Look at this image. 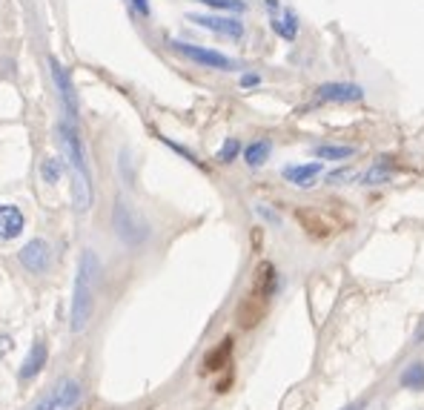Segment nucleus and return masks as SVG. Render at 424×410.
<instances>
[{
	"label": "nucleus",
	"instance_id": "nucleus-19",
	"mask_svg": "<svg viewBox=\"0 0 424 410\" xmlns=\"http://www.w3.org/2000/svg\"><path fill=\"white\" fill-rule=\"evenodd\" d=\"M66 175V161L58 158V155H44L41 158V181L46 186H58Z\"/></svg>",
	"mask_w": 424,
	"mask_h": 410
},
{
	"label": "nucleus",
	"instance_id": "nucleus-6",
	"mask_svg": "<svg viewBox=\"0 0 424 410\" xmlns=\"http://www.w3.org/2000/svg\"><path fill=\"white\" fill-rule=\"evenodd\" d=\"M18 264L29 276H46L52 270V244L46 239H29L18 250Z\"/></svg>",
	"mask_w": 424,
	"mask_h": 410
},
{
	"label": "nucleus",
	"instance_id": "nucleus-30",
	"mask_svg": "<svg viewBox=\"0 0 424 410\" xmlns=\"http://www.w3.org/2000/svg\"><path fill=\"white\" fill-rule=\"evenodd\" d=\"M256 213H258V216H261V219H267V221H270V224H278V216H276V213H270V210H267V204H256Z\"/></svg>",
	"mask_w": 424,
	"mask_h": 410
},
{
	"label": "nucleus",
	"instance_id": "nucleus-27",
	"mask_svg": "<svg viewBox=\"0 0 424 410\" xmlns=\"http://www.w3.org/2000/svg\"><path fill=\"white\" fill-rule=\"evenodd\" d=\"M126 6H129V9H132V15H135V18H141V21L152 18V4H149V0H126Z\"/></svg>",
	"mask_w": 424,
	"mask_h": 410
},
{
	"label": "nucleus",
	"instance_id": "nucleus-16",
	"mask_svg": "<svg viewBox=\"0 0 424 410\" xmlns=\"http://www.w3.org/2000/svg\"><path fill=\"white\" fill-rule=\"evenodd\" d=\"M270 29L281 38V41H287V44H296L298 41V32H301V24H298V15L293 12V9H281V12H276V15H270Z\"/></svg>",
	"mask_w": 424,
	"mask_h": 410
},
{
	"label": "nucleus",
	"instance_id": "nucleus-11",
	"mask_svg": "<svg viewBox=\"0 0 424 410\" xmlns=\"http://www.w3.org/2000/svg\"><path fill=\"white\" fill-rule=\"evenodd\" d=\"M26 230V213L18 204H0V244L18 241Z\"/></svg>",
	"mask_w": 424,
	"mask_h": 410
},
{
	"label": "nucleus",
	"instance_id": "nucleus-23",
	"mask_svg": "<svg viewBox=\"0 0 424 410\" xmlns=\"http://www.w3.org/2000/svg\"><path fill=\"white\" fill-rule=\"evenodd\" d=\"M398 384L404 390H424V361H410L398 376Z\"/></svg>",
	"mask_w": 424,
	"mask_h": 410
},
{
	"label": "nucleus",
	"instance_id": "nucleus-18",
	"mask_svg": "<svg viewBox=\"0 0 424 410\" xmlns=\"http://www.w3.org/2000/svg\"><path fill=\"white\" fill-rule=\"evenodd\" d=\"M270 155H273V141L270 138H256V141L244 144V149H241V158H244V164L250 169H261L270 161Z\"/></svg>",
	"mask_w": 424,
	"mask_h": 410
},
{
	"label": "nucleus",
	"instance_id": "nucleus-28",
	"mask_svg": "<svg viewBox=\"0 0 424 410\" xmlns=\"http://www.w3.org/2000/svg\"><path fill=\"white\" fill-rule=\"evenodd\" d=\"M12 350H15V339L9 333H0V359H9Z\"/></svg>",
	"mask_w": 424,
	"mask_h": 410
},
{
	"label": "nucleus",
	"instance_id": "nucleus-3",
	"mask_svg": "<svg viewBox=\"0 0 424 410\" xmlns=\"http://www.w3.org/2000/svg\"><path fill=\"white\" fill-rule=\"evenodd\" d=\"M166 46H169L178 58L189 61V64H195V66H201V69H216V72H233V69H238V64H236L230 55L218 52V49L198 46V44H186V41H175V38H169Z\"/></svg>",
	"mask_w": 424,
	"mask_h": 410
},
{
	"label": "nucleus",
	"instance_id": "nucleus-14",
	"mask_svg": "<svg viewBox=\"0 0 424 410\" xmlns=\"http://www.w3.org/2000/svg\"><path fill=\"white\" fill-rule=\"evenodd\" d=\"M278 287H281V279H278V270L270 264V261H261L258 267H256V276H253V287H250V293H256V296H261V299H273L276 293H278Z\"/></svg>",
	"mask_w": 424,
	"mask_h": 410
},
{
	"label": "nucleus",
	"instance_id": "nucleus-12",
	"mask_svg": "<svg viewBox=\"0 0 424 410\" xmlns=\"http://www.w3.org/2000/svg\"><path fill=\"white\" fill-rule=\"evenodd\" d=\"M324 175V161H307V164H287L281 166V178L298 189H310Z\"/></svg>",
	"mask_w": 424,
	"mask_h": 410
},
{
	"label": "nucleus",
	"instance_id": "nucleus-1",
	"mask_svg": "<svg viewBox=\"0 0 424 410\" xmlns=\"http://www.w3.org/2000/svg\"><path fill=\"white\" fill-rule=\"evenodd\" d=\"M95 284H98V256L95 250H81L78 273L72 284V301H69V330L84 333L95 316Z\"/></svg>",
	"mask_w": 424,
	"mask_h": 410
},
{
	"label": "nucleus",
	"instance_id": "nucleus-5",
	"mask_svg": "<svg viewBox=\"0 0 424 410\" xmlns=\"http://www.w3.org/2000/svg\"><path fill=\"white\" fill-rule=\"evenodd\" d=\"M58 144L64 149V158L69 161V172H84L89 175V161H86V146H84V138H81V129L75 121L69 118H61L58 121Z\"/></svg>",
	"mask_w": 424,
	"mask_h": 410
},
{
	"label": "nucleus",
	"instance_id": "nucleus-25",
	"mask_svg": "<svg viewBox=\"0 0 424 410\" xmlns=\"http://www.w3.org/2000/svg\"><path fill=\"white\" fill-rule=\"evenodd\" d=\"M350 181H358V172L353 166H338V169L327 172V184L330 186H341V184H350Z\"/></svg>",
	"mask_w": 424,
	"mask_h": 410
},
{
	"label": "nucleus",
	"instance_id": "nucleus-31",
	"mask_svg": "<svg viewBox=\"0 0 424 410\" xmlns=\"http://www.w3.org/2000/svg\"><path fill=\"white\" fill-rule=\"evenodd\" d=\"M264 6H267V12L270 15H276V12H281L284 6H281V0H264Z\"/></svg>",
	"mask_w": 424,
	"mask_h": 410
},
{
	"label": "nucleus",
	"instance_id": "nucleus-7",
	"mask_svg": "<svg viewBox=\"0 0 424 410\" xmlns=\"http://www.w3.org/2000/svg\"><path fill=\"white\" fill-rule=\"evenodd\" d=\"M189 24H195L198 29H206L212 35H218V38H230V41H241L247 35V26L236 15H218V12H212V15H189Z\"/></svg>",
	"mask_w": 424,
	"mask_h": 410
},
{
	"label": "nucleus",
	"instance_id": "nucleus-8",
	"mask_svg": "<svg viewBox=\"0 0 424 410\" xmlns=\"http://www.w3.org/2000/svg\"><path fill=\"white\" fill-rule=\"evenodd\" d=\"M49 75H52V84L58 89V98H61V106H64V118L78 124V92H75V84L69 78V69L58 58H49Z\"/></svg>",
	"mask_w": 424,
	"mask_h": 410
},
{
	"label": "nucleus",
	"instance_id": "nucleus-13",
	"mask_svg": "<svg viewBox=\"0 0 424 410\" xmlns=\"http://www.w3.org/2000/svg\"><path fill=\"white\" fill-rule=\"evenodd\" d=\"M69 195H72V207L75 213H86L95 201V192H92V175H84V172H69Z\"/></svg>",
	"mask_w": 424,
	"mask_h": 410
},
{
	"label": "nucleus",
	"instance_id": "nucleus-26",
	"mask_svg": "<svg viewBox=\"0 0 424 410\" xmlns=\"http://www.w3.org/2000/svg\"><path fill=\"white\" fill-rule=\"evenodd\" d=\"M161 141H163V144H166V146H169L172 152H178L181 158H186L189 164H195V166H203V161H201V158H198V155H195L192 149H186V146H181V144H175L172 138H163V135H161Z\"/></svg>",
	"mask_w": 424,
	"mask_h": 410
},
{
	"label": "nucleus",
	"instance_id": "nucleus-17",
	"mask_svg": "<svg viewBox=\"0 0 424 410\" xmlns=\"http://www.w3.org/2000/svg\"><path fill=\"white\" fill-rule=\"evenodd\" d=\"M230 361H233V339H224L221 344H216L206 356H203V361H201V373L206 376V373H221V370H227L230 367Z\"/></svg>",
	"mask_w": 424,
	"mask_h": 410
},
{
	"label": "nucleus",
	"instance_id": "nucleus-4",
	"mask_svg": "<svg viewBox=\"0 0 424 410\" xmlns=\"http://www.w3.org/2000/svg\"><path fill=\"white\" fill-rule=\"evenodd\" d=\"M84 401V387L78 379H58L29 410H78Z\"/></svg>",
	"mask_w": 424,
	"mask_h": 410
},
{
	"label": "nucleus",
	"instance_id": "nucleus-33",
	"mask_svg": "<svg viewBox=\"0 0 424 410\" xmlns=\"http://www.w3.org/2000/svg\"><path fill=\"white\" fill-rule=\"evenodd\" d=\"M421 339H424V324H421V327H418V333H415V341H421Z\"/></svg>",
	"mask_w": 424,
	"mask_h": 410
},
{
	"label": "nucleus",
	"instance_id": "nucleus-9",
	"mask_svg": "<svg viewBox=\"0 0 424 410\" xmlns=\"http://www.w3.org/2000/svg\"><path fill=\"white\" fill-rule=\"evenodd\" d=\"M364 101V86L350 81H327L313 89V104H358Z\"/></svg>",
	"mask_w": 424,
	"mask_h": 410
},
{
	"label": "nucleus",
	"instance_id": "nucleus-24",
	"mask_svg": "<svg viewBox=\"0 0 424 410\" xmlns=\"http://www.w3.org/2000/svg\"><path fill=\"white\" fill-rule=\"evenodd\" d=\"M241 149H244L241 138H227V141L218 146V152H216V161H218L221 166H230V164H236V161L241 158Z\"/></svg>",
	"mask_w": 424,
	"mask_h": 410
},
{
	"label": "nucleus",
	"instance_id": "nucleus-21",
	"mask_svg": "<svg viewBox=\"0 0 424 410\" xmlns=\"http://www.w3.org/2000/svg\"><path fill=\"white\" fill-rule=\"evenodd\" d=\"M316 161H347L355 155V146H347V144H318L313 149Z\"/></svg>",
	"mask_w": 424,
	"mask_h": 410
},
{
	"label": "nucleus",
	"instance_id": "nucleus-22",
	"mask_svg": "<svg viewBox=\"0 0 424 410\" xmlns=\"http://www.w3.org/2000/svg\"><path fill=\"white\" fill-rule=\"evenodd\" d=\"M192 4H201L218 15H244L250 9L247 0H192Z\"/></svg>",
	"mask_w": 424,
	"mask_h": 410
},
{
	"label": "nucleus",
	"instance_id": "nucleus-29",
	"mask_svg": "<svg viewBox=\"0 0 424 410\" xmlns=\"http://www.w3.org/2000/svg\"><path fill=\"white\" fill-rule=\"evenodd\" d=\"M238 84H241V89H256V86H261V75L258 72H244Z\"/></svg>",
	"mask_w": 424,
	"mask_h": 410
},
{
	"label": "nucleus",
	"instance_id": "nucleus-32",
	"mask_svg": "<svg viewBox=\"0 0 424 410\" xmlns=\"http://www.w3.org/2000/svg\"><path fill=\"white\" fill-rule=\"evenodd\" d=\"M364 404H367V401H358V404H350V407H344V410H364Z\"/></svg>",
	"mask_w": 424,
	"mask_h": 410
},
{
	"label": "nucleus",
	"instance_id": "nucleus-2",
	"mask_svg": "<svg viewBox=\"0 0 424 410\" xmlns=\"http://www.w3.org/2000/svg\"><path fill=\"white\" fill-rule=\"evenodd\" d=\"M109 221H112V233L126 244V247H143L152 236L143 213L135 207L132 201L126 198H115L112 201V210H109Z\"/></svg>",
	"mask_w": 424,
	"mask_h": 410
},
{
	"label": "nucleus",
	"instance_id": "nucleus-15",
	"mask_svg": "<svg viewBox=\"0 0 424 410\" xmlns=\"http://www.w3.org/2000/svg\"><path fill=\"white\" fill-rule=\"evenodd\" d=\"M267 307H270L267 299H261V296H256V293H247V296L241 299V304H238V324H241L244 330L256 327V324L267 316Z\"/></svg>",
	"mask_w": 424,
	"mask_h": 410
},
{
	"label": "nucleus",
	"instance_id": "nucleus-20",
	"mask_svg": "<svg viewBox=\"0 0 424 410\" xmlns=\"http://www.w3.org/2000/svg\"><path fill=\"white\" fill-rule=\"evenodd\" d=\"M390 161H393V158H387V155H384V158H378V161H375V164H373V166H370V169H367L358 181H361L364 186H378V184H387V181L393 178V164H390Z\"/></svg>",
	"mask_w": 424,
	"mask_h": 410
},
{
	"label": "nucleus",
	"instance_id": "nucleus-10",
	"mask_svg": "<svg viewBox=\"0 0 424 410\" xmlns=\"http://www.w3.org/2000/svg\"><path fill=\"white\" fill-rule=\"evenodd\" d=\"M46 361H49V341H46L44 336H38V339L32 341V347H29V353H26V359H24V364H21V370H18V381H21V384L35 381V379L44 373Z\"/></svg>",
	"mask_w": 424,
	"mask_h": 410
}]
</instances>
